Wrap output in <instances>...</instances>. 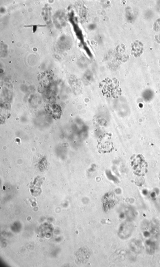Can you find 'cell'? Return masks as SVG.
<instances>
[{
  "instance_id": "obj_1",
  "label": "cell",
  "mask_w": 160,
  "mask_h": 267,
  "mask_svg": "<svg viewBox=\"0 0 160 267\" xmlns=\"http://www.w3.org/2000/svg\"><path fill=\"white\" fill-rule=\"evenodd\" d=\"M98 149L99 152L105 153L111 152L113 147L111 142L105 141L104 142H99Z\"/></svg>"
}]
</instances>
